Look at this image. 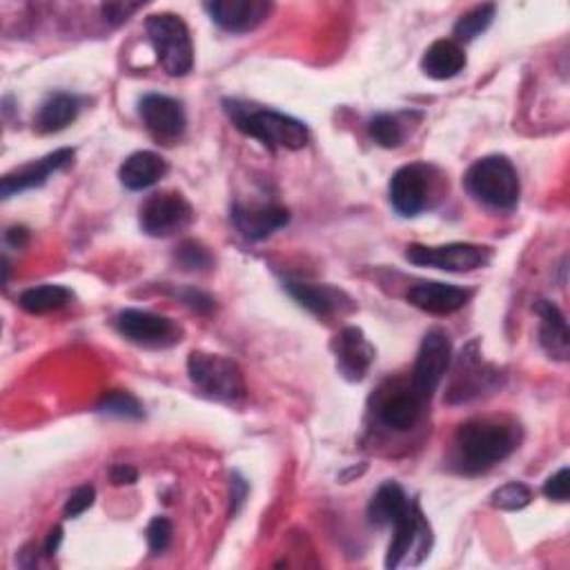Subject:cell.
I'll list each match as a JSON object with an SVG mask.
<instances>
[{
	"label": "cell",
	"mask_w": 570,
	"mask_h": 570,
	"mask_svg": "<svg viewBox=\"0 0 570 570\" xmlns=\"http://www.w3.org/2000/svg\"><path fill=\"white\" fill-rule=\"evenodd\" d=\"M74 163V150L70 148H62V150H56L38 161H32L10 174L3 176V181H0V195H3V199H12L14 195H21V193H27V189H34V187H40L47 183V178L58 172V170H66L68 165Z\"/></svg>",
	"instance_id": "15"
},
{
	"label": "cell",
	"mask_w": 570,
	"mask_h": 570,
	"mask_svg": "<svg viewBox=\"0 0 570 570\" xmlns=\"http://www.w3.org/2000/svg\"><path fill=\"white\" fill-rule=\"evenodd\" d=\"M531 501H533V490H531L526 484H522V481L503 484L501 488H497V490L490 495L492 509L505 511V513L524 511Z\"/></svg>",
	"instance_id": "30"
},
{
	"label": "cell",
	"mask_w": 570,
	"mask_h": 570,
	"mask_svg": "<svg viewBox=\"0 0 570 570\" xmlns=\"http://www.w3.org/2000/svg\"><path fill=\"white\" fill-rule=\"evenodd\" d=\"M570 470L563 466L561 470H557L555 475H550L544 484V495L552 501H568V492H570Z\"/></svg>",
	"instance_id": "34"
},
{
	"label": "cell",
	"mask_w": 570,
	"mask_h": 570,
	"mask_svg": "<svg viewBox=\"0 0 570 570\" xmlns=\"http://www.w3.org/2000/svg\"><path fill=\"white\" fill-rule=\"evenodd\" d=\"M156 60L170 77H185L195 66V45L189 27L176 14H152L146 23Z\"/></svg>",
	"instance_id": "4"
},
{
	"label": "cell",
	"mask_w": 570,
	"mask_h": 570,
	"mask_svg": "<svg viewBox=\"0 0 570 570\" xmlns=\"http://www.w3.org/2000/svg\"><path fill=\"white\" fill-rule=\"evenodd\" d=\"M466 51L460 43L451 40V38H441L434 40L421 58V70L428 79L434 81H449L455 79L457 74L464 72L466 68Z\"/></svg>",
	"instance_id": "20"
},
{
	"label": "cell",
	"mask_w": 570,
	"mask_h": 570,
	"mask_svg": "<svg viewBox=\"0 0 570 570\" xmlns=\"http://www.w3.org/2000/svg\"><path fill=\"white\" fill-rule=\"evenodd\" d=\"M393 528L395 535L388 546L386 568H399L404 563L419 566L430 555L432 546V533L419 511V503L410 501L408 511L393 524Z\"/></svg>",
	"instance_id": "7"
},
{
	"label": "cell",
	"mask_w": 570,
	"mask_h": 570,
	"mask_svg": "<svg viewBox=\"0 0 570 570\" xmlns=\"http://www.w3.org/2000/svg\"><path fill=\"white\" fill-rule=\"evenodd\" d=\"M232 223L247 241H264L290 221V212L279 206H241L232 208Z\"/></svg>",
	"instance_id": "18"
},
{
	"label": "cell",
	"mask_w": 570,
	"mask_h": 570,
	"mask_svg": "<svg viewBox=\"0 0 570 570\" xmlns=\"http://www.w3.org/2000/svg\"><path fill=\"white\" fill-rule=\"evenodd\" d=\"M406 259L419 268H437L446 272H473L492 261V249L477 243H449V245H408Z\"/></svg>",
	"instance_id": "6"
},
{
	"label": "cell",
	"mask_w": 570,
	"mask_h": 570,
	"mask_svg": "<svg viewBox=\"0 0 570 570\" xmlns=\"http://www.w3.org/2000/svg\"><path fill=\"white\" fill-rule=\"evenodd\" d=\"M223 107L234 128L245 137L261 141L270 150H303L310 141L307 125L277 109H261L249 103L225 98Z\"/></svg>",
	"instance_id": "2"
},
{
	"label": "cell",
	"mask_w": 570,
	"mask_h": 570,
	"mask_svg": "<svg viewBox=\"0 0 570 570\" xmlns=\"http://www.w3.org/2000/svg\"><path fill=\"white\" fill-rule=\"evenodd\" d=\"M174 264L185 272H206L212 268L214 259L203 243L183 241L174 249Z\"/></svg>",
	"instance_id": "29"
},
{
	"label": "cell",
	"mask_w": 570,
	"mask_h": 570,
	"mask_svg": "<svg viewBox=\"0 0 570 570\" xmlns=\"http://www.w3.org/2000/svg\"><path fill=\"white\" fill-rule=\"evenodd\" d=\"M172 542V524L167 517H154L148 526V546L152 555H161L167 550Z\"/></svg>",
	"instance_id": "33"
},
{
	"label": "cell",
	"mask_w": 570,
	"mask_h": 570,
	"mask_svg": "<svg viewBox=\"0 0 570 570\" xmlns=\"http://www.w3.org/2000/svg\"><path fill=\"white\" fill-rule=\"evenodd\" d=\"M473 292L460 286H451V283H439V281H430V283H419L415 288L408 290V301L428 312V314H453L457 310H462L468 301H470Z\"/></svg>",
	"instance_id": "19"
},
{
	"label": "cell",
	"mask_w": 570,
	"mask_h": 570,
	"mask_svg": "<svg viewBox=\"0 0 570 570\" xmlns=\"http://www.w3.org/2000/svg\"><path fill=\"white\" fill-rule=\"evenodd\" d=\"M368 132L372 137V141L376 146H382L386 150H395L402 146L404 141V128L397 116L393 114H379L370 120L368 125Z\"/></svg>",
	"instance_id": "31"
},
{
	"label": "cell",
	"mask_w": 570,
	"mask_h": 570,
	"mask_svg": "<svg viewBox=\"0 0 570 570\" xmlns=\"http://www.w3.org/2000/svg\"><path fill=\"white\" fill-rule=\"evenodd\" d=\"M27 241H30V230L23 228V225H14V228H10V230L5 232V243L12 245V247H16V249L25 247Z\"/></svg>",
	"instance_id": "38"
},
{
	"label": "cell",
	"mask_w": 570,
	"mask_h": 570,
	"mask_svg": "<svg viewBox=\"0 0 570 570\" xmlns=\"http://www.w3.org/2000/svg\"><path fill=\"white\" fill-rule=\"evenodd\" d=\"M96 410L101 415H107V417H116V419H143L146 412H143V406L141 402L130 395V393H123V391H114V393H107L98 404H96Z\"/></svg>",
	"instance_id": "28"
},
{
	"label": "cell",
	"mask_w": 570,
	"mask_h": 570,
	"mask_svg": "<svg viewBox=\"0 0 570 570\" xmlns=\"http://www.w3.org/2000/svg\"><path fill=\"white\" fill-rule=\"evenodd\" d=\"M176 296L197 312L208 314V312L214 310V299L210 294L197 290V288H181V290H176Z\"/></svg>",
	"instance_id": "35"
},
{
	"label": "cell",
	"mask_w": 570,
	"mask_h": 570,
	"mask_svg": "<svg viewBox=\"0 0 570 570\" xmlns=\"http://www.w3.org/2000/svg\"><path fill=\"white\" fill-rule=\"evenodd\" d=\"M72 296L74 294L66 286L45 283V286H36V288L25 290L21 294L19 303L30 314H47V312L66 307L72 301Z\"/></svg>",
	"instance_id": "26"
},
{
	"label": "cell",
	"mask_w": 570,
	"mask_h": 570,
	"mask_svg": "<svg viewBox=\"0 0 570 570\" xmlns=\"http://www.w3.org/2000/svg\"><path fill=\"white\" fill-rule=\"evenodd\" d=\"M60 542H62V528L60 526H54L47 535V542H45V555H56L58 548H60Z\"/></svg>",
	"instance_id": "40"
},
{
	"label": "cell",
	"mask_w": 570,
	"mask_h": 570,
	"mask_svg": "<svg viewBox=\"0 0 570 570\" xmlns=\"http://www.w3.org/2000/svg\"><path fill=\"white\" fill-rule=\"evenodd\" d=\"M410 505L406 490L397 481H386L376 488L368 503V522L376 528L393 526Z\"/></svg>",
	"instance_id": "23"
},
{
	"label": "cell",
	"mask_w": 570,
	"mask_h": 570,
	"mask_svg": "<svg viewBox=\"0 0 570 570\" xmlns=\"http://www.w3.org/2000/svg\"><path fill=\"white\" fill-rule=\"evenodd\" d=\"M499 384V370L495 365L484 363L481 354L477 352V341H473L466 350H462L451 388L446 393L449 404H468Z\"/></svg>",
	"instance_id": "10"
},
{
	"label": "cell",
	"mask_w": 570,
	"mask_h": 570,
	"mask_svg": "<svg viewBox=\"0 0 570 570\" xmlns=\"http://www.w3.org/2000/svg\"><path fill=\"white\" fill-rule=\"evenodd\" d=\"M212 23L230 34H247L257 30L272 12L266 0H212L203 5Z\"/></svg>",
	"instance_id": "14"
},
{
	"label": "cell",
	"mask_w": 570,
	"mask_h": 570,
	"mask_svg": "<svg viewBox=\"0 0 570 570\" xmlns=\"http://www.w3.org/2000/svg\"><path fill=\"white\" fill-rule=\"evenodd\" d=\"M539 314V344L550 359L566 361L570 357V335L561 310L552 301H539L535 305Z\"/></svg>",
	"instance_id": "21"
},
{
	"label": "cell",
	"mask_w": 570,
	"mask_h": 570,
	"mask_svg": "<svg viewBox=\"0 0 570 570\" xmlns=\"http://www.w3.org/2000/svg\"><path fill=\"white\" fill-rule=\"evenodd\" d=\"M464 185L477 203L490 210H513L522 193L515 165L499 154L475 161L464 176Z\"/></svg>",
	"instance_id": "3"
},
{
	"label": "cell",
	"mask_w": 570,
	"mask_h": 570,
	"mask_svg": "<svg viewBox=\"0 0 570 570\" xmlns=\"http://www.w3.org/2000/svg\"><path fill=\"white\" fill-rule=\"evenodd\" d=\"M141 5H128V3H109V5H103V16L107 23L112 25H120L128 21L135 12H139Z\"/></svg>",
	"instance_id": "36"
},
{
	"label": "cell",
	"mask_w": 570,
	"mask_h": 570,
	"mask_svg": "<svg viewBox=\"0 0 570 570\" xmlns=\"http://www.w3.org/2000/svg\"><path fill=\"white\" fill-rule=\"evenodd\" d=\"M187 374L201 393L217 402L236 404L245 397V379L241 368L223 354L193 352L187 359Z\"/></svg>",
	"instance_id": "5"
},
{
	"label": "cell",
	"mask_w": 570,
	"mask_h": 570,
	"mask_svg": "<svg viewBox=\"0 0 570 570\" xmlns=\"http://www.w3.org/2000/svg\"><path fill=\"white\" fill-rule=\"evenodd\" d=\"M333 350H335L339 374L352 384L361 382L376 359L374 346L365 339L363 330L359 328H344L335 337Z\"/></svg>",
	"instance_id": "16"
},
{
	"label": "cell",
	"mask_w": 570,
	"mask_h": 570,
	"mask_svg": "<svg viewBox=\"0 0 570 570\" xmlns=\"http://www.w3.org/2000/svg\"><path fill=\"white\" fill-rule=\"evenodd\" d=\"M495 12H497V8L492 5V3H486V5H477V8H473L470 12H466L457 23H455V30H453V34H455V43H468V40H475L477 36H481L488 27H490V23H492V19H495Z\"/></svg>",
	"instance_id": "27"
},
{
	"label": "cell",
	"mask_w": 570,
	"mask_h": 570,
	"mask_svg": "<svg viewBox=\"0 0 570 570\" xmlns=\"http://www.w3.org/2000/svg\"><path fill=\"white\" fill-rule=\"evenodd\" d=\"M167 174V161L159 156L156 152H135L132 156L125 159V163L118 170L120 183L132 189V193H141L156 185Z\"/></svg>",
	"instance_id": "22"
},
{
	"label": "cell",
	"mask_w": 570,
	"mask_h": 570,
	"mask_svg": "<svg viewBox=\"0 0 570 570\" xmlns=\"http://www.w3.org/2000/svg\"><path fill=\"white\" fill-rule=\"evenodd\" d=\"M432 167L410 163L399 167L391 178V203L402 217H417L428 208L432 195Z\"/></svg>",
	"instance_id": "12"
},
{
	"label": "cell",
	"mask_w": 570,
	"mask_h": 570,
	"mask_svg": "<svg viewBox=\"0 0 570 570\" xmlns=\"http://www.w3.org/2000/svg\"><path fill=\"white\" fill-rule=\"evenodd\" d=\"M94 499H96V490H94V486H81V488H77V490L68 497L66 509H62V515H66L68 520H77V517H81L85 511L92 509Z\"/></svg>",
	"instance_id": "32"
},
{
	"label": "cell",
	"mask_w": 570,
	"mask_h": 570,
	"mask_svg": "<svg viewBox=\"0 0 570 570\" xmlns=\"http://www.w3.org/2000/svg\"><path fill=\"white\" fill-rule=\"evenodd\" d=\"M81 112V98L68 92H56L49 94L36 114V130L43 135H54L66 130L68 125L77 120Z\"/></svg>",
	"instance_id": "24"
},
{
	"label": "cell",
	"mask_w": 570,
	"mask_h": 570,
	"mask_svg": "<svg viewBox=\"0 0 570 570\" xmlns=\"http://www.w3.org/2000/svg\"><path fill=\"white\" fill-rule=\"evenodd\" d=\"M109 479L114 486H132L139 481V470L130 464H116L109 470Z\"/></svg>",
	"instance_id": "37"
},
{
	"label": "cell",
	"mask_w": 570,
	"mask_h": 570,
	"mask_svg": "<svg viewBox=\"0 0 570 570\" xmlns=\"http://www.w3.org/2000/svg\"><path fill=\"white\" fill-rule=\"evenodd\" d=\"M453 361V344L443 330H430L417 352V363L412 372V388L426 402L441 386Z\"/></svg>",
	"instance_id": "9"
},
{
	"label": "cell",
	"mask_w": 570,
	"mask_h": 570,
	"mask_svg": "<svg viewBox=\"0 0 570 570\" xmlns=\"http://www.w3.org/2000/svg\"><path fill=\"white\" fill-rule=\"evenodd\" d=\"M139 223L148 236L167 239L195 223V208L181 193H156L141 206Z\"/></svg>",
	"instance_id": "8"
},
{
	"label": "cell",
	"mask_w": 570,
	"mask_h": 570,
	"mask_svg": "<svg viewBox=\"0 0 570 570\" xmlns=\"http://www.w3.org/2000/svg\"><path fill=\"white\" fill-rule=\"evenodd\" d=\"M517 426L509 421L490 417L468 419L455 432L453 466L462 475H484L509 460L517 451Z\"/></svg>",
	"instance_id": "1"
},
{
	"label": "cell",
	"mask_w": 570,
	"mask_h": 570,
	"mask_svg": "<svg viewBox=\"0 0 570 570\" xmlns=\"http://www.w3.org/2000/svg\"><path fill=\"white\" fill-rule=\"evenodd\" d=\"M114 326L120 337L143 348H170L181 341V328L172 319L148 310H123L116 314Z\"/></svg>",
	"instance_id": "11"
},
{
	"label": "cell",
	"mask_w": 570,
	"mask_h": 570,
	"mask_svg": "<svg viewBox=\"0 0 570 570\" xmlns=\"http://www.w3.org/2000/svg\"><path fill=\"white\" fill-rule=\"evenodd\" d=\"M146 130L161 146H174L185 135V109L176 98L165 94H146L139 103Z\"/></svg>",
	"instance_id": "13"
},
{
	"label": "cell",
	"mask_w": 570,
	"mask_h": 570,
	"mask_svg": "<svg viewBox=\"0 0 570 570\" xmlns=\"http://www.w3.org/2000/svg\"><path fill=\"white\" fill-rule=\"evenodd\" d=\"M245 492H247V484H245L239 475H232V499H234L232 513L239 511V505H241L243 499H245Z\"/></svg>",
	"instance_id": "39"
},
{
	"label": "cell",
	"mask_w": 570,
	"mask_h": 570,
	"mask_svg": "<svg viewBox=\"0 0 570 570\" xmlns=\"http://www.w3.org/2000/svg\"><path fill=\"white\" fill-rule=\"evenodd\" d=\"M288 294L307 312L314 316H324L330 319L335 314L350 312L354 307V301L333 286H319V283H305V281H286Z\"/></svg>",
	"instance_id": "17"
},
{
	"label": "cell",
	"mask_w": 570,
	"mask_h": 570,
	"mask_svg": "<svg viewBox=\"0 0 570 570\" xmlns=\"http://www.w3.org/2000/svg\"><path fill=\"white\" fill-rule=\"evenodd\" d=\"M421 404H423V399L415 393V388H412V393L399 391L397 395L386 397L382 408H379V419H382V423L391 430L406 432V430L415 428V423L419 421Z\"/></svg>",
	"instance_id": "25"
}]
</instances>
